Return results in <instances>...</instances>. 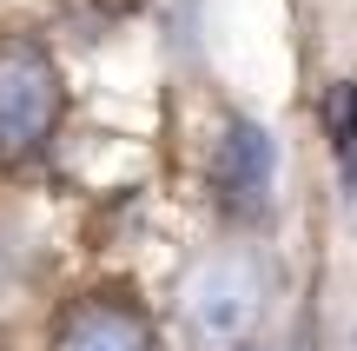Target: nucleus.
<instances>
[{"label": "nucleus", "mask_w": 357, "mask_h": 351, "mask_svg": "<svg viewBox=\"0 0 357 351\" xmlns=\"http://www.w3.org/2000/svg\"><path fill=\"white\" fill-rule=\"evenodd\" d=\"M331 146H337V166H344V186H357V87H331Z\"/></svg>", "instance_id": "nucleus-5"}, {"label": "nucleus", "mask_w": 357, "mask_h": 351, "mask_svg": "<svg viewBox=\"0 0 357 351\" xmlns=\"http://www.w3.org/2000/svg\"><path fill=\"white\" fill-rule=\"evenodd\" d=\"M185 331L199 338L205 351H225L238 345L245 331L258 325V312H265V272H258L252 252H218V259H205L199 272L185 278Z\"/></svg>", "instance_id": "nucleus-2"}, {"label": "nucleus", "mask_w": 357, "mask_h": 351, "mask_svg": "<svg viewBox=\"0 0 357 351\" xmlns=\"http://www.w3.org/2000/svg\"><path fill=\"white\" fill-rule=\"evenodd\" d=\"M53 351H159V325L126 292H86L53 318Z\"/></svg>", "instance_id": "nucleus-3"}, {"label": "nucleus", "mask_w": 357, "mask_h": 351, "mask_svg": "<svg viewBox=\"0 0 357 351\" xmlns=\"http://www.w3.org/2000/svg\"><path fill=\"white\" fill-rule=\"evenodd\" d=\"M271 179H278V140L258 119H231L212 153V186L225 199V212H265Z\"/></svg>", "instance_id": "nucleus-4"}, {"label": "nucleus", "mask_w": 357, "mask_h": 351, "mask_svg": "<svg viewBox=\"0 0 357 351\" xmlns=\"http://www.w3.org/2000/svg\"><path fill=\"white\" fill-rule=\"evenodd\" d=\"M60 66L33 33L0 40V159H26L33 146H47V133L60 126Z\"/></svg>", "instance_id": "nucleus-1"}]
</instances>
